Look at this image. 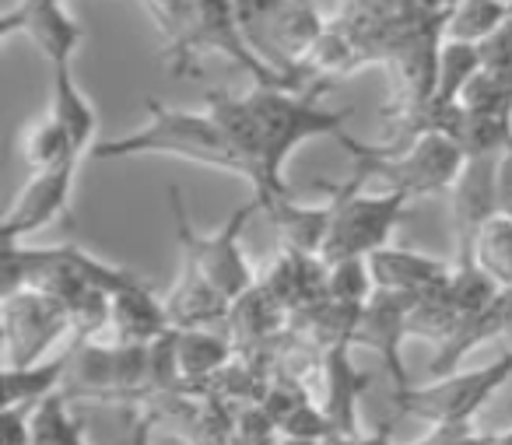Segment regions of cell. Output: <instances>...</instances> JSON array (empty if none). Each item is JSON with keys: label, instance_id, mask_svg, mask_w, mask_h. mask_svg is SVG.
<instances>
[{"label": "cell", "instance_id": "cell-1", "mask_svg": "<svg viewBox=\"0 0 512 445\" xmlns=\"http://www.w3.org/2000/svg\"><path fill=\"white\" fill-rule=\"evenodd\" d=\"M330 92V81L306 88L256 85L246 95L207 92V113L214 116L232 148L246 165V183L256 190L260 211H278L295 190L285 183V165L295 148L313 137H344L351 109H327L320 99Z\"/></svg>", "mask_w": 512, "mask_h": 445}, {"label": "cell", "instance_id": "cell-2", "mask_svg": "<svg viewBox=\"0 0 512 445\" xmlns=\"http://www.w3.org/2000/svg\"><path fill=\"white\" fill-rule=\"evenodd\" d=\"M351 158H355L358 183L383 179L386 190L404 193L407 200L449 193L467 165V151L442 130H414L407 141L393 144H362L351 134L337 137Z\"/></svg>", "mask_w": 512, "mask_h": 445}, {"label": "cell", "instance_id": "cell-3", "mask_svg": "<svg viewBox=\"0 0 512 445\" xmlns=\"http://www.w3.org/2000/svg\"><path fill=\"white\" fill-rule=\"evenodd\" d=\"M148 127L123 134L116 141L95 144V158H137V155H169L186 158V162L207 165V169L232 172V176L246 179V165H242L239 151L225 137V130L214 123L211 113H193L183 106H165L158 99H148Z\"/></svg>", "mask_w": 512, "mask_h": 445}, {"label": "cell", "instance_id": "cell-4", "mask_svg": "<svg viewBox=\"0 0 512 445\" xmlns=\"http://www.w3.org/2000/svg\"><path fill=\"white\" fill-rule=\"evenodd\" d=\"M512 379V351L502 358H491L488 365L467 368V372H449L439 379L425 382V386H397L390 393V407L397 414L418 417V421L432 424V431H453V428H474V417L498 386Z\"/></svg>", "mask_w": 512, "mask_h": 445}, {"label": "cell", "instance_id": "cell-5", "mask_svg": "<svg viewBox=\"0 0 512 445\" xmlns=\"http://www.w3.org/2000/svg\"><path fill=\"white\" fill-rule=\"evenodd\" d=\"M334 200V221H330L327 246H323L320 260L344 263V260H369L383 246H390V235L400 221L407 218V204L411 200L397 190L386 193H365L358 179L334 186L323 183Z\"/></svg>", "mask_w": 512, "mask_h": 445}, {"label": "cell", "instance_id": "cell-6", "mask_svg": "<svg viewBox=\"0 0 512 445\" xmlns=\"http://www.w3.org/2000/svg\"><path fill=\"white\" fill-rule=\"evenodd\" d=\"M169 207H172V218H176V235H179L183 256H190V260L197 263L200 274L214 284L218 295H225L228 302H239V298L260 281V277L253 274V267H249L246 253H242V228L260 211V204H256V200L253 204H242L239 211L211 235H200L197 228H193L179 186H169Z\"/></svg>", "mask_w": 512, "mask_h": 445}, {"label": "cell", "instance_id": "cell-7", "mask_svg": "<svg viewBox=\"0 0 512 445\" xmlns=\"http://www.w3.org/2000/svg\"><path fill=\"white\" fill-rule=\"evenodd\" d=\"M71 330V312L57 295L39 288H15L0 298V337L4 368H29L50 358V351Z\"/></svg>", "mask_w": 512, "mask_h": 445}, {"label": "cell", "instance_id": "cell-8", "mask_svg": "<svg viewBox=\"0 0 512 445\" xmlns=\"http://www.w3.org/2000/svg\"><path fill=\"white\" fill-rule=\"evenodd\" d=\"M225 57L235 67L249 71L256 78V85H285L274 71H267L264 60L249 50L246 36L239 29V18H235V4L232 0H197V11H193V25L186 32V39L169 50L165 64L179 74V78H190L200 71V57ZM292 88V85H285Z\"/></svg>", "mask_w": 512, "mask_h": 445}, {"label": "cell", "instance_id": "cell-9", "mask_svg": "<svg viewBox=\"0 0 512 445\" xmlns=\"http://www.w3.org/2000/svg\"><path fill=\"white\" fill-rule=\"evenodd\" d=\"M78 169L81 165H64V169L32 176L18 190V197L11 200L4 218H0V242L4 246H22V239H29V235L43 232L57 218H64L71 211V193H74Z\"/></svg>", "mask_w": 512, "mask_h": 445}, {"label": "cell", "instance_id": "cell-10", "mask_svg": "<svg viewBox=\"0 0 512 445\" xmlns=\"http://www.w3.org/2000/svg\"><path fill=\"white\" fill-rule=\"evenodd\" d=\"M0 36L32 39V46L50 60V67L74 64V53L85 43V29L71 18L64 0H18L0 22Z\"/></svg>", "mask_w": 512, "mask_h": 445}, {"label": "cell", "instance_id": "cell-11", "mask_svg": "<svg viewBox=\"0 0 512 445\" xmlns=\"http://www.w3.org/2000/svg\"><path fill=\"white\" fill-rule=\"evenodd\" d=\"M365 263H369L376 291L400 295V298L435 295V291L446 288L449 277H453V263L439 260V256L418 253V249H404V246H383Z\"/></svg>", "mask_w": 512, "mask_h": 445}, {"label": "cell", "instance_id": "cell-12", "mask_svg": "<svg viewBox=\"0 0 512 445\" xmlns=\"http://www.w3.org/2000/svg\"><path fill=\"white\" fill-rule=\"evenodd\" d=\"M407 305H411V298L376 291L355 326V344L369 347V351H376L383 358V365L393 375V389L407 386L404 361H400V347L407 340Z\"/></svg>", "mask_w": 512, "mask_h": 445}, {"label": "cell", "instance_id": "cell-13", "mask_svg": "<svg viewBox=\"0 0 512 445\" xmlns=\"http://www.w3.org/2000/svg\"><path fill=\"white\" fill-rule=\"evenodd\" d=\"M165 312H169L172 330H214V326L228 319L232 302L214 291V284L200 274V267L190 256H183L179 281L165 298Z\"/></svg>", "mask_w": 512, "mask_h": 445}, {"label": "cell", "instance_id": "cell-14", "mask_svg": "<svg viewBox=\"0 0 512 445\" xmlns=\"http://www.w3.org/2000/svg\"><path fill=\"white\" fill-rule=\"evenodd\" d=\"M351 347H330L323 351V386H327V400H323V414L334 424V435H362L358 431V396L369 386V375L358 372L355 361L348 358Z\"/></svg>", "mask_w": 512, "mask_h": 445}, {"label": "cell", "instance_id": "cell-15", "mask_svg": "<svg viewBox=\"0 0 512 445\" xmlns=\"http://www.w3.org/2000/svg\"><path fill=\"white\" fill-rule=\"evenodd\" d=\"M169 330L172 323H169V312H165V302L151 295L144 281L113 295V323H109L113 344L148 347L155 340H162Z\"/></svg>", "mask_w": 512, "mask_h": 445}, {"label": "cell", "instance_id": "cell-16", "mask_svg": "<svg viewBox=\"0 0 512 445\" xmlns=\"http://www.w3.org/2000/svg\"><path fill=\"white\" fill-rule=\"evenodd\" d=\"M46 113L64 127V134L71 137L74 151L81 158L88 155L99 134V113H95L92 99L81 92L78 78H74V64H64V67H53V85H50V109Z\"/></svg>", "mask_w": 512, "mask_h": 445}, {"label": "cell", "instance_id": "cell-17", "mask_svg": "<svg viewBox=\"0 0 512 445\" xmlns=\"http://www.w3.org/2000/svg\"><path fill=\"white\" fill-rule=\"evenodd\" d=\"M232 358H235L232 340H225L221 333L176 330V365H179L183 389H190V386L207 389L221 372H225Z\"/></svg>", "mask_w": 512, "mask_h": 445}, {"label": "cell", "instance_id": "cell-18", "mask_svg": "<svg viewBox=\"0 0 512 445\" xmlns=\"http://www.w3.org/2000/svg\"><path fill=\"white\" fill-rule=\"evenodd\" d=\"M67 365H71V351L29 368H4V410H36L43 400L60 393Z\"/></svg>", "mask_w": 512, "mask_h": 445}, {"label": "cell", "instance_id": "cell-19", "mask_svg": "<svg viewBox=\"0 0 512 445\" xmlns=\"http://www.w3.org/2000/svg\"><path fill=\"white\" fill-rule=\"evenodd\" d=\"M22 158L32 169V176L85 162V158L74 151V144H71V137L64 134V127H60L50 113H43L32 127L22 130Z\"/></svg>", "mask_w": 512, "mask_h": 445}, {"label": "cell", "instance_id": "cell-20", "mask_svg": "<svg viewBox=\"0 0 512 445\" xmlns=\"http://www.w3.org/2000/svg\"><path fill=\"white\" fill-rule=\"evenodd\" d=\"M470 260L498 288H512V214L498 211L477 228L470 242Z\"/></svg>", "mask_w": 512, "mask_h": 445}, {"label": "cell", "instance_id": "cell-21", "mask_svg": "<svg viewBox=\"0 0 512 445\" xmlns=\"http://www.w3.org/2000/svg\"><path fill=\"white\" fill-rule=\"evenodd\" d=\"M67 393H53L32 410V445H85L81 421L67 410Z\"/></svg>", "mask_w": 512, "mask_h": 445}, {"label": "cell", "instance_id": "cell-22", "mask_svg": "<svg viewBox=\"0 0 512 445\" xmlns=\"http://www.w3.org/2000/svg\"><path fill=\"white\" fill-rule=\"evenodd\" d=\"M372 295H376V284H372L369 263L365 260L330 263V274H327L330 302L344 305V309H365Z\"/></svg>", "mask_w": 512, "mask_h": 445}, {"label": "cell", "instance_id": "cell-23", "mask_svg": "<svg viewBox=\"0 0 512 445\" xmlns=\"http://www.w3.org/2000/svg\"><path fill=\"white\" fill-rule=\"evenodd\" d=\"M477 53H481V74L512 88V11L484 43H477Z\"/></svg>", "mask_w": 512, "mask_h": 445}, {"label": "cell", "instance_id": "cell-24", "mask_svg": "<svg viewBox=\"0 0 512 445\" xmlns=\"http://www.w3.org/2000/svg\"><path fill=\"white\" fill-rule=\"evenodd\" d=\"M414 445H505V435H481L474 428H453V431H432V435Z\"/></svg>", "mask_w": 512, "mask_h": 445}, {"label": "cell", "instance_id": "cell-25", "mask_svg": "<svg viewBox=\"0 0 512 445\" xmlns=\"http://www.w3.org/2000/svg\"><path fill=\"white\" fill-rule=\"evenodd\" d=\"M0 445H32V410H4V442Z\"/></svg>", "mask_w": 512, "mask_h": 445}, {"label": "cell", "instance_id": "cell-26", "mask_svg": "<svg viewBox=\"0 0 512 445\" xmlns=\"http://www.w3.org/2000/svg\"><path fill=\"white\" fill-rule=\"evenodd\" d=\"M158 414H144L141 421L134 424V431H130V442L127 445H151V428H155Z\"/></svg>", "mask_w": 512, "mask_h": 445}, {"label": "cell", "instance_id": "cell-27", "mask_svg": "<svg viewBox=\"0 0 512 445\" xmlns=\"http://www.w3.org/2000/svg\"><path fill=\"white\" fill-rule=\"evenodd\" d=\"M355 445H393V428H390V421L386 424H379L372 435H358V442Z\"/></svg>", "mask_w": 512, "mask_h": 445}, {"label": "cell", "instance_id": "cell-28", "mask_svg": "<svg viewBox=\"0 0 512 445\" xmlns=\"http://www.w3.org/2000/svg\"><path fill=\"white\" fill-rule=\"evenodd\" d=\"M274 445H323V442H309V438H281L278 435V442Z\"/></svg>", "mask_w": 512, "mask_h": 445}, {"label": "cell", "instance_id": "cell-29", "mask_svg": "<svg viewBox=\"0 0 512 445\" xmlns=\"http://www.w3.org/2000/svg\"><path fill=\"white\" fill-rule=\"evenodd\" d=\"M491 4H498L502 11H512V0H491Z\"/></svg>", "mask_w": 512, "mask_h": 445}, {"label": "cell", "instance_id": "cell-30", "mask_svg": "<svg viewBox=\"0 0 512 445\" xmlns=\"http://www.w3.org/2000/svg\"><path fill=\"white\" fill-rule=\"evenodd\" d=\"M505 445H512V428H509V431H505Z\"/></svg>", "mask_w": 512, "mask_h": 445}]
</instances>
